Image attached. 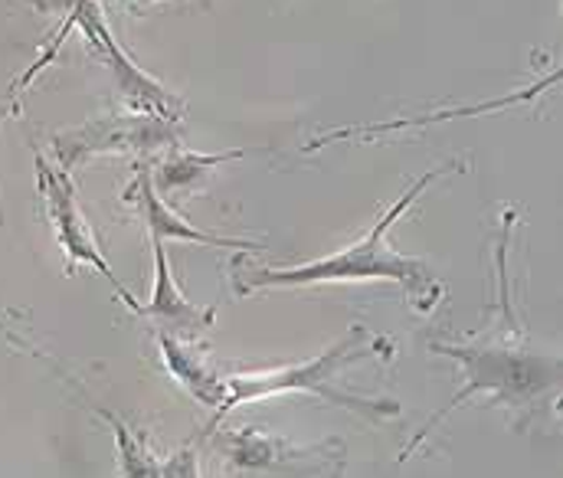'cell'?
<instances>
[{
    "mask_svg": "<svg viewBox=\"0 0 563 478\" xmlns=\"http://www.w3.org/2000/svg\"><path fill=\"white\" fill-rule=\"evenodd\" d=\"M36 180H40V193L46 200V216L56 230V240L59 246L66 249V263L69 269L76 263H86L92 266L102 279H109V286L115 289V296L139 315V305L135 296L119 282V276L112 273V266L106 263V256L99 253V243L82 216V207H79V197H76V187L69 180V174L63 167H53L46 158H36Z\"/></svg>",
    "mask_w": 563,
    "mask_h": 478,
    "instance_id": "obj_4",
    "label": "cell"
},
{
    "mask_svg": "<svg viewBox=\"0 0 563 478\" xmlns=\"http://www.w3.org/2000/svg\"><path fill=\"white\" fill-rule=\"evenodd\" d=\"M217 446H223L236 476L291 478L295 469L321 473V466L314 463L321 456V446H288L260 433H227L217 440Z\"/></svg>",
    "mask_w": 563,
    "mask_h": 478,
    "instance_id": "obj_7",
    "label": "cell"
},
{
    "mask_svg": "<svg viewBox=\"0 0 563 478\" xmlns=\"http://www.w3.org/2000/svg\"><path fill=\"white\" fill-rule=\"evenodd\" d=\"M455 164H442L429 174H422L420 180L347 249H338L324 259L305 263V266H279V269H266V266H253V269H236L233 273V289L240 296L260 292V289H273V286H324V282H400L413 305L429 312L432 302L439 299V286L429 273V266L422 259L404 256L390 246L387 233L390 226L413 207V200L422 190L439 180L442 174H449Z\"/></svg>",
    "mask_w": 563,
    "mask_h": 478,
    "instance_id": "obj_1",
    "label": "cell"
},
{
    "mask_svg": "<svg viewBox=\"0 0 563 478\" xmlns=\"http://www.w3.org/2000/svg\"><path fill=\"white\" fill-rule=\"evenodd\" d=\"M0 334L10 341V344H16V347H23V337H16L13 331H10V324H3V319H0Z\"/></svg>",
    "mask_w": 563,
    "mask_h": 478,
    "instance_id": "obj_15",
    "label": "cell"
},
{
    "mask_svg": "<svg viewBox=\"0 0 563 478\" xmlns=\"http://www.w3.org/2000/svg\"><path fill=\"white\" fill-rule=\"evenodd\" d=\"M246 152H223V155H174L167 158V164L157 170V180L151 177L154 190H180V187H190L194 180H200L203 170L217 167L220 160H233L243 158Z\"/></svg>",
    "mask_w": 563,
    "mask_h": 478,
    "instance_id": "obj_13",
    "label": "cell"
},
{
    "mask_svg": "<svg viewBox=\"0 0 563 478\" xmlns=\"http://www.w3.org/2000/svg\"><path fill=\"white\" fill-rule=\"evenodd\" d=\"M10 109H13V96H10V99H3V102H0V122H3V119H7V115H10Z\"/></svg>",
    "mask_w": 563,
    "mask_h": 478,
    "instance_id": "obj_16",
    "label": "cell"
},
{
    "mask_svg": "<svg viewBox=\"0 0 563 478\" xmlns=\"http://www.w3.org/2000/svg\"><path fill=\"white\" fill-rule=\"evenodd\" d=\"M439 354H449L452 360L462 364L465 374V387L452 397V403L445 410H439L420 436L410 443V449L404 453L413 456L422 440L462 403H468L472 397H488L485 407H505V410H528L538 407L541 400H554V393L561 390V360L548 357V354H534L521 344H492V341H475V344H432Z\"/></svg>",
    "mask_w": 563,
    "mask_h": 478,
    "instance_id": "obj_2",
    "label": "cell"
},
{
    "mask_svg": "<svg viewBox=\"0 0 563 478\" xmlns=\"http://www.w3.org/2000/svg\"><path fill=\"white\" fill-rule=\"evenodd\" d=\"M151 249H154V289H151V302H147V305H139V319L161 321L170 334H190V331L210 327V324L217 321V312H213V309L194 305V302L177 289L161 240H151Z\"/></svg>",
    "mask_w": 563,
    "mask_h": 478,
    "instance_id": "obj_9",
    "label": "cell"
},
{
    "mask_svg": "<svg viewBox=\"0 0 563 478\" xmlns=\"http://www.w3.org/2000/svg\"><path fill=\"white\" fill-rule=\"evenodd\" d=\"M161 478H200V466H197V449L184 446L177 449L167 466H161Z\"/></svg>",
    "mask_w": 563,
    "mask_h": 478,
    "instance_id": "obj_14",
    "label": "cell"
},
{
    "mask_svg": "<svg viewBox=\"0 0 563 478\" xmlns=\"http://www.w3.org/2000/svg\"><path fill=\"white\" fill-rule=\"evenodd\" d=\"M96 413L112 426L115 443H119V476L122 478H161V463L157 456L147 449L144 436L135 433L122 416H115L112 410L96 407Z\"/></svg>",
    "mask_w": 563,
    "mask_h": 478,
    "instance_id": "obj_12",
    "label": "cell"
},
{
    "mask_svg": "<svg viewBox=\"0 0 563 478\" xmlns=\"http://www.w3.org/2000/svg\"><path fill=\"white\" fill-rule=\"evenodd\" d=\"M558 79H561V73H551V76H548V79H541L538 86H528V89H521V92H511V96H501V99H492V102H482V105H468V109H449V112H432V115H417V119H390V122H374V125H357V129L328 132V135H321L318 142H311L308 148H321V145H328V142L351 138V135L410 132V129H426V125H439V122H452V119H475V115H482V112H495V109H505V105H521V102H531L534 96H541L544 89H551Z\"/></svg>",
    "mask_w": 563,
    "mask_h": 478,
    "instance_id": "obj_11",
    "label": "cell"
},
{
    "mask_svg": "<svg viewBox=\"0 0 563 478\" xmlns=\"http://www.w3.org/2000/svg\"><path fill=\"white\" fill-rule=\"evenodd\" d=\"M157 347L164 357L167 374L203 407L220 410L227 400V377L220 374V367H213L207 360V351L200 344H190L184 334H170V331H157Z\"/></svg>",
    "mask_w": 563,
    "mask_h": 478,
    "instance_id": "obj_8",
    "label": "cell"
},
{
    "mask_svg": "<svg viewBox=\"0 0 563 478\" xmlns=\"http://www.w3.org/2000/svg\"><path fill=\"white\" fill-rule=\"evenodd\" d=\"M174 142L170 122L157 115H106L86 122L82 129L59 132L53 138L56 160L69 174L76 164L96 155H125V152H154Z\"/></svg>",
    "mask_w": 563,
    "mask_h": 478,
    "instance_id": "obj_6",
    "label": "cell"
},
{
    "mask_svg": "<svg viewBox=\"0 0 563 478\" xmlns=\"http://www.w3.org/2000/svg\"><path fill=\"white\" fill-rule=\"evenodd\" d=\"M141 3H157V0H141Z\"/></svg>",
    "mask_w": 563,
    "mask_h": 478,
    "instance_id": "obj_17",
    "label": "cell"
},
{
    "mask_svg": "<svg viewBox=\"0 0 563 478\" xmlns=\"http://www.w3.org/2000/svg\"><path fill=\"white\" fill-rule=\"evenodd\" d=\"M63 3L69 7L66 26H73V23L82 26L86 40H89V43L99 49V56L112 66L115 82H119V92H122V99H125L132 109H141L144 115H157V119H164V122H177V119L184 115V105H180L161 82H154L147 73H141L139 66L125 56V49H122L119 40L112 36V30H109V23H106V16H102V10H99L96 0H63Z\"/></svg>",
    "mask_w": 563,
    "mask_h": 478,
    "instance_id": "obj_5",
    "label": "cell"
},
{
    "mask_svg": "<svg viewBox=\"0 0 563 478\" xmlns=\"http://www.w3.org/2000/svg\"><path fill=\"white\" fill-rule=\"evenodd\" d=\"M384 341L367 334L361 324L341 337L338 344H331L324 354L311 357V360H301V364H288V367H276V370H253V374H230L227 377V400L223 407L217 410V420L213 426L236 407L243 403H256V400H266V397H279V393H311V397H321L324 403L331 407H341L347 413H357L364 416L367 423H384L387 416H397L400 413V403L394 400H371V397H347L341 387H334V377L377 354Z\"/></svg>",
    "mask_w": 563,
    "mask_h": 478,
    "instance_id": "obj_3",
    "label": "cell"
},
{
    "mask_svg": "<svg viewBox=\"0 0 563 478\" xmlns=\"http://www.w3.org/2000/svg\"><path fill=\"white\" fill-rule=\"evenodd\" d=\"M132 197H139V213L141 220L147 223V236H151V240H161V243H167V240H184V243H200V246H213V249H240V253H260V249H263V243L213 236V233H203V230H197L194 223L180 220V216L157 197L147 167H141Z\"/></svg>",
    "mask_w": 563,
    "mask_h": 478,
    "instance_id": "obj_10",
    "label": "cell"
}]
</instances>
